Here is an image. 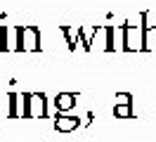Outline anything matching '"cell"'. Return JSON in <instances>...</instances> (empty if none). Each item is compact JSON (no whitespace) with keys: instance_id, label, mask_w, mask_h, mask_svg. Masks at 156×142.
<instances>
[{"instance_id":"cell-1","label":"cell","mask_w":156,"mask_h":142,"mask_svg":"<svg viewBox=\"0 0 156 142\" xmlns=\"http://www.w3.org/2000/svg\"><path fill=\"white\" fill-rule=\"evenodd\" d=\"M19 47H24V50H36L38 47V33H36V28H21L19 31Z\"/></svg>"},{"instance_id":"cell-2","label":"cell","mask_w":156,"mask_h":142,"mask_svg":"<svg viewBox=\"0 0 156 142\" xmlns=\"http://www.w3.org/2000/svg\"><path fill=\"white\" fill-rule=\"evenodd\" d=\"M29 107H31V114H43V100L40 97H29Z\"/></svg>"},{"instance_id":"cell-3","label":"cell","mask_w":156,"mask_h":142,"mask_svg":"<svg viewBox=\"0 0 156 142\" xmlns=\"http://www.w3.org/2000/svg\"><path fill=\"white\" fill-rule=\"evenodd\" d=\"M5 40H7V28H0V50H5V47H7Z\"/></svg>"},{"instance_id":"cell-4","label":"cell","mask_w":156,"mask_h":142,"mask_svg":"<svg viewBox=\"0 0 156 142\" xmlns=\"http://www.w3.org/2000/svg\"><path fill=\"white\" fill-rule=\"evenodd\" d=\"M57 126H62V128H71L73 121H66V118H64V121H57Z\"/></svg>"}]
</instances>
